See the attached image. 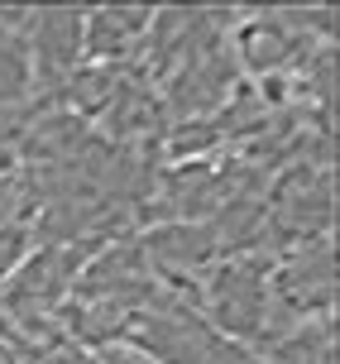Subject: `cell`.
I'll use <instances>...</instances> for the list:
<instances>
[{"instance_id": "7a4b0ae2", "label": "cell", "mask_w": 340, "mask_h": 364, "mask_svg": "<svg viewBox=\"0 0 340 364\" xmlns=\"http://www.w3.org/2000/svg\"><path fill=\"white\" fill-rule=\"evenodd\" d=\"M149 19L154 10H91L82 15V53L106 58V63L134 53L149 34Z\"/></svg>"}, {"instance_id": "6da1fadb", "label": "cell", "mask_w": 340, "mask_h": 364, "mask_svg": "<svg viewBox=\"0 0 340 364\" xmlns=\"http://www.w3.org/2000/svg\"><path fill=\"white\" fill-rule=\"evenodd\" d=\"M29 43H34L38 82L63 91V82L82 63V10H38L29 24Z\"/></svg>"}]
</instances>
